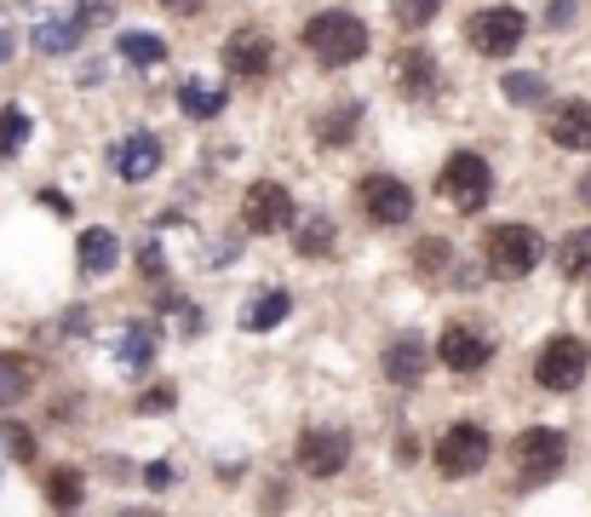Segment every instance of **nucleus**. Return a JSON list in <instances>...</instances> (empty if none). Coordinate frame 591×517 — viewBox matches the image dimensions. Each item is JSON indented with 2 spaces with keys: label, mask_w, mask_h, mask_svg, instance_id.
<instances>
[{
  "label": "nucleus",
  "mask_w": 591,
  "mask_h": 517,
  "mask_svg": "<svg viewBox=\"0 0 591 517\" xmlns=\"http://www.w3.org/2000/svg\"><path fill=\"white\" fill-rule=\"evenodd\" d=\"M575 17H580V0H552V7H545V29L563 35L568 24H575Z\"/></svg>",
  "instance_id": "72a5a7b5"
},
{
  "label": "nucleus",
  "mask_w": 591,
  "mask_h": 517,
  "mask_svg": "<svg viewBox=\"0 0 591 517\" xmlns=\"http://www.w3.org/2000/svg\"><path fill=\"white\" fill-rule=\"evenodd\" d=\"M437 12H442V0H391V17H397L407 35H419Z\"/></svg>",
  "instance_id": "7c9ffc66"
},
{
  "label": "nucleus",
  "mask_w": 591,
  "mask_h": 517,
  "mask_svg": "<svg viewBox=\"0 0 591 517\" xmlns=\"http://www.w3.org/2000/svg\"><path fill=\"white\" fill-rule=\"evenodd\" d=\"M138 270H144V282H161V276H167V258H161V242H144V248H138Z\"/></svg>",
  "instance_id": "f704fd0d"
},
{
  "label": "nucleus",
  "mask_w": 591,
  "mask_h": 517,
  "mask_svg": "<svg viewBox=\"0 0 591 517\" xmlns=\"http://www.w3.org/2000/svg\"><path fill=\"white\" fill-rule=\"evenodd\" d=\"M241 218H248L253 236H276L293 225V190L281 178H253L248 196H241Z\"/></svg>",
  "instance_id": "1a4fd4ad"
},
{
  "label": "nucleus",
  "mask_w": 591,
  "mask_h": 517,
  "mask_svg": "<svg viewBox=\"0 0 591 517\" xmlns=\"http://www.w3.org/2000/svg\"><path fill=\"white\" fill-rule=\"evenodd\" d=\"M362 213L374 218V225H407V218H414V190L402 185L397 173H374L368 185H362Z\"/></svg>",
  "instance_id": "f8f14e48"
},
{
  "label": "nucleus",
  "mask_w": 591,
  "mask_h": 517,
  "mask_svg": "<svg viewBox=\"0 0 591 517\" xmlns=\"http://www.w3.org/2000/svg\"><path fill=\"white\" fill-rule=\"evenodd\" d=\"M299 41L316 52V64H322V70H351V64H362V58H368L374 35H368V24H362L356 12L334 7V12H316L311 24H304Z\"/></svg>",
  "instance_id": "f257e3e1"
},
{
  "label": "nucleus",
  "mask_w": 591,
  "mask_h": 517,
  "mask_svg": "<svg viewBox=\"0 0 591 517\" xmlns=\"http://www.w3.org/2000/svg\"><path fill=\"white\" fill-rule=\"evenodd\" d=\"M144 489H173V466H167V461L144 466Z\"/></svg>",
  "instance_id": "4c0bfd02"
},
{
  "label": "nucleus",
  "mask_w": 591,
  "mask_h": 517,
  "mask_svg": "<svg viewBox=\"0 0 591 517\" xmlns=\"http://www.w3.org/2000/svg\"><path fill=\"white\" fill-rule=\"evenodd\" d=\"M488 454H494V437H488V426L454 420V426L437 437L431 461H437V471L448 477V483H460V477H477V471L488 466Z\"/></svg>",
  "instance_id": "20e7f679"
},
{
  "label": "nucleus",
  "mask_w": 591,
  "mask_h": 517,
  "mask_svg": "<svg viewBox=\"0 0 591 517\" xmlns=\"http://www.w3.org/2000/svg\"><path fill=\"white\" fill-rule=\"evenodd\" d=\"M40 207H47V213H58V218H70V213H75V202H70L64 190H40Z\"/></svg>",
  "instance_id": "e433bc0d"
},
{
  "label": "nucleus",
  "mask_w": 591,
  "mask_h": 517,
  "mask_svg": "<svg viewBox=\"0 0 591 517\" xmlns=\"http://www.w3.org/2000/svg\"><path fill=\"white\" fill-rule=\"evenodd\" d=\"M80 494H87V477H80L75 466L47 471V501H52L58 512H75V506H80Z\"/></svg>",
  "instance_id": "a878e982"
},
{
  "label": "nucleus",
  "mask_w": 591,
  "mask_h": 517,
  "mask_svg": "<svg viewBox=\"0 0 591 517\" xmlns=\"http://www.w3.org/2000/svg\"><path fill=\"white\" fill-rule=\"evenodd\" d=\"M110 167H115L121 185H150V178L161 173V138L155 133H127L110 150Z\"/></svg>",
  "instance_id": "ddd939ff"
},
{
  "label": "nucleus",
  "mask_w": 591,
  "mask_h": 517,
  "mask_svg": "<svg viewBox=\"0 0 591 517\" xmlns=\"http://www.w3.org/2000/svg\"><path fill=\"white\" fill-rule=\"evenodd\" d=\"M12 52H17V35L0 29V64H12Z\"/></svg>",
  "instance_id": "a19ab883"
},
{
  "label": "nucleus",
  "mask_w": 591,
  "mask_h": 517,
  "mask_svg": "<svg viewBox=\"0 0 591 517\" xmlns=\"http://www.w3.org/2000/svg\"><path fill=\"white\" fill-rule=\"evenodd\" d=\"M575 196H580V207H586V213H591V167H586V173H580V185H575Z\"/></svg>",
  "instance_id": "ea45409f"
},
{
  "label": "nucleus",
  "mask_w": 591,
  "mask_h": 517,
  "mask_svg": "<svg viewBox=\"0 0 591 517\" xmlns=\"http://www.w3.org/2000/svg\"><path fill=\"white\" fill-rule=\"evenodd\" d=\"M0 443H7V454H12L17 466L35 461V431H29L24 420H7V426H0Z\"/></svg>",
  "instance_id": "2f4dec72"
},
{
  "label": "nucleus",
  "mask_w": 591,
  "mask_h": 517,
  "mask_svg": "<svg viewBox=\"0 0 591 517\" xmlns=\"http://www.w3.org/2000/svg\"><path fill=\"white\" fill-rule=\"evenodd\" d=\"M29 110L24 104H7V110H0V155H7V162H12V155H24V144H29Z\"/></svg>",
  "instance_id": "bb28decb"
},
{
  "label": "nucleus",
  "mask_w": 591,
  "mask_h": 517,
  "mask_svg": "<svg viewBox=\"0 0 591 517\" xmlns=\"http://www.w3.org/2000/svg\"><path fill=\"white\" fill-rule=\"evenodd\" d=\"M339 248V225L328 213H311V218H293V253L299 258H328Z\"/></svg>",
  "instance_id": "f3484780"
},
{
  "label": "nucleus",
  "mask_w": 591,
  "mask_h": 517,
  "mask_svg": "<svg viewBox=\"0 0 591 517\" xmlns=\"http://www.w3.org/2000/svg\"><path fill=\"white\" fill-rule=\"evenodd\" d=\"M545 138H552L557 150H591V98H563V104H552V115H545Z\"/></svg>",
  "instance_id": "2eb2a0df"
},
{
  "label": "nucleus",
  "mask_w": 591,
  "mask_h": 517,
  "mask_svg": "<svg viewBox=\"0 0 591 517\" xmlns=\"http://www.w3.org/2000/svg\"><path fill=\"white\" fill-rule=\"evenodd\" d=\"M121 368H133V374H144L150 363H155V351H161V340H155V328L150 323H127L121 328Z\"/></svg>",
  "instance_id": "5701e85b"
},
{
  "label": "nucleus",
  "mask_w": 591,
  "mask_h": 517,
  "mask_svg": "<svg viewBox=\"0 0 591 517\" xmlns=\"http://www.w3.org/2000/svg\"><path fill=\"white\" fill-rule=\"evenodd\" d=\"M121 517H161V512H144V506H133V512H121Z\"/></svg>",
  "instance_id": "79ce46f5"
},
{
  "label": "nucleus",
  "mask_w": 591,
  "mask_h": 517,
  "mask_svg": "<svg viewBox=\"0 0 591 517\" xmlns=\"http://www.w3.org/2000/svg\"><path fill=\"white\" fill-rule=\"evenodd\" d=\"M271 70H276V41L264 29H236L230 41H224V75H236V81H264Z\"/></svg>",
  "instance_id": "9d476101"
},
{
  "label": "nucleus",
  "mask_w": 591,
  "mask_h": 517,
  "mask_svg": "<svg viewBox=\"0 0 591 517\" xmlns=\"http://www.w3.org/2000/svg\"><path fill=\"white\" fill-rule=\"evenodd\" d=\"M465 41H471V52H482V58H512L528 41V17L517 7H477L471 17H465Z\"/></svg>",
  "instance_id": "0eeeda50"
},
{
  "label": "nucleus",
  "mask_w": 591,
  "mask_h": 517,
  "mask_svg": "<svg viewBox=\"0 0 591 517\" xmlns=\"http://www.w3.org/2000/svg\"><path fill=\"white\" fill-rule=\"evenodd\" d=\"M155 7H167V12H178V17H190V12L208 7V0H155Z\"/></svg>",
  "instance_id": "58836bf2"
},
{
  "label": "nucleus",
  "mask_w": 591,
  "mask_h": 517,
  "mask_svg": "<svg viewBox=\"0 0 591 517\" xmlns=\"http://www.w3.org/2000/svg\"><path fill=\"white\" fill-rule=\"evenodd\" d=\"M591 374V345L580 340V333H552V340L540 345L535 356V386L540 391H575L580 380Z\"/></svg>",
  "instance_id": "423d86ee"
},
{
  "label": "nucleus",
  "mask_w": 591,
  "mask_h": 517,
  "mask_svg": "<svg viewBox=\"0 0 591 517\" xmlns=\"http://www.w3.org/2000/svg\"><path fill=\"white\" fill-rule=\"evenodd\" d=\"M488 356H494V340L482 328H465V323H448L437 333V363L454 368V374H482Z\"/></svg>",
  "instance_id": "9b49d317"
},
{
  "label": "nucleus",
  "mask_w": 591,
  "mask_h": 517,
  "mask_svg": "<svg viewBox=\"0 0 591 517\" xmlns=\"http://www.w3.org/2000/svg\"><path fill=\"white\" fill-rule=\"evenodd\" d=\"M35 386V374L17 363V356H0V408H12V403H24Z\"/></svg>",
  "instance_id": "c85d7f7f"
},
{
  "label": "nucleus",
  "mask_w": 591,
  "mask_h": 517,
  "mask_svg": "<svg viewBox=\"0 0 591 517\" xmlns=\"http://www.w3.org/2000/svg\"><path fill=\"white\" fill-rule=\"evenodd\" d=\"M356 122H362V104L351 98V104H339V110H328V115H322L316 138H322V144H351V138H356Z\"/></svg>",
  "instance_id": "cd10ccee"
},
{
  "label": "nucleus",
  "mask_w": 591,
  "mask_h": 517,
  "mask_svg": "<svg viewBox=\"0 0 591 517\" xmlns=\"http://www.w3.org/2000/svg\"><path fill=\"white\" fill-rule=\"evenodd\" d=\"M437 345H425V333H397L391 345H385V380L391 386H419L425 368H431Z\"/></svg>",
  "instance_id": "4468645a"
},
{
  "label": "nucleus",
  "mask_w": 591,
  "mask_h": 517,
  "mask_svg": "<svg viewBox=\"0 0 591 517\" xmlns=\"http://www.w3.org/2000/svg\"><path fill=\"white\" fill-rule=\"evenodd\" d=\"M173 403H178V391H173V386H150L133 408H138V414H173Z\"/></svg>",
  "instance_id": "473e14b6"
},
{
  "label": "nucleus",
  "mask_w": 591,
  "mask_h": 517,
  "mask_svg": "<svg viewBox=\"0 0 591 517\" xmlns=\"http://www.w3.org/2000/svg\"><path fill=\"white\" fill-rule=\"evenodd\" d=\"M545 258V242L535 225H494L488 230V248H482V265L500 276V282H523Z\"/></svg>",
  "instance_id": "f03ea898"
},
{
  "label": "nucleus",
  "mask_w": 591,
  "mask_h": 517,
  "mask_svg": "<svg viewBox=\"0 0 591 517\" xmlns=\"http://www.w3.org/2000/svg\"><path fill=\"white\" fill-rule=\"evenodd\" d=\"M299 471L316 477V483H328V477H339L344 466H351V431L344 426H311L299 437Z\"/></svg>",
  "instance_id": "6e6552de"
},
{
  "label": "nucleus",
  "mask_w": 591,
  "mask_h": 517,
  "mask_svg": "<svg viewBox=\"0 0 591 517\" xmlns=\"http://www.w3.org/2000/svg\"><path fill=\"white\" fill-rule=\"evenodd\" d=\"M512 454H517V483L512 489H540V483H552V477L563 471L568 437L557 426H528V431H517Z\"/></svg>",
  "instance_id": "39448f33"
},
{
  "label": "nucleus",
  "mask_w": 591,
  "mask_h": 517,
  "mask_svg": "<svg viewBox=\"0 0 591 517\" xmlns=\"http://www.w3.org/2000/svg\"><path fill=\"white\" fill-rule=\"evenodd\" d=\"M115 52L127 58L133 70H155V64H167V41H161L155 29H121V35H115Z\"/></svg>",
  "instance_id": "6ab92c4d"
},
{
  "label": "nucleus",
  "mask_w": 591,
  "mask_h": 517,
  "mask_svg": "<svg viewBox=\"0 0 591 517\" xmlns=\"http://www.w3.org/2000/svg\"><path fill=\"white\" fill-rule=\"evenodd\" d=\"M500 92H505V104L535 110V104H545V75L540 70H505L500 75Z\"/></svg>",
  "instance_id": "393cba45"
},
{
  "label": "nucleus",
  "mask_w": 591,
  "mask_h": 517,
  "mask_svg": "<svg viewBox=\"0 0 591 517\" xmlns=\"http://www.w3.org/2000/svg\"><path fill=\"white\" fill-rule=\"evenodd\" d=\"M437 185H442V196H448V202H454L465 218L494 202V167H488V155H477V150H454V155H448Z\"/></svg>",
  "instance_id": "7ed1b4c3"
},
{
  "label": "nucleus",
  "mask_w": 591,
  "mask_h": 517,
  "mask_svg": "<svg viewBox=\"0 0 591 517\" xmlns=\"http://www.w3.org/2000/svg\"><path fill=\"white\" fill-rule=\"evenodd\" d=\"M586 316H591V305H586Z\"/></svg>",
  "instance_id": "37998d69"
},
{
  "label": "nucleus",
  "mask_w": 591,
  "mask_h": 517,
  "mask_svg": "<svg viewBox=\"0 0 591 517\" xmlns=\"http://www.w3.org/2000/svg\"><path fill=\"white\" fill-rule=\"evenodd\" d=\"M397 81H402L407 98H425V92L437 87V58L425 52V47H407V52L397 58Z\"/></svg>",
  "instance_id": "412c9836"
},
{
  "label": "nucleus",
  "mask_w": 591,
  "mask_h": 517,
  "mask_svg": "<svg viewBox=\"0 0 591 517\" xmlns=\"http://www.w3.org/2000/svg\"><path fill=\"white\" fill-rule=\"evenodd\" d=\"M288 311H293V293L288 288H264L259 300L241 311V328H248V333H271V328L288 323Z\"/></svg>",
  "instance_id": "a211bd4d"
},
{
  "label": "nucleus",
  "mask_w": 591,
  "mask_h": 517,
  "mask_svg": "<svg viewBox=\"0 0 591 517\" xmlns=\"http://www.w3.org/2000/svg\"><path fill=\"white\" fill-rule=\"evenodd\" d=\"M448 258H454V242H448V236H425V242H414V270L419 276H442Z\"/></svg>",
  "instance_id": "c756f323"
},
{
  "label": "nucleus",
  "mask_w": 591,
  "mask_h": 517,
  "mask_svg": "<svg viewBox=\"0 0 591 517\" xmlns=\"http://www.w3.org/2000/svg\"><path fill=\"white\" fill-rule=\"evenodd\" d=\"M80 35H87V24L70 12V17H47V24L35 29V52H47V58H64L80 47Z\"/></svg>",
  "instance_id": "b1692460"
},
{
  "label": "nucleus",
  "mask_w": 591,
  "mask_h": 517,
  "mask_svg": "<svg viewBox=\"0 0 591 517\" xmlns=\"http://www.w3.org/2000/svg\"><path fill=\"white\" fill-rule=\"evenodd\" d=\"M75 17H80L87 29H98V24H110V17H115V0H80Z\"/></svg>",
  "instance_id": "c9c22d12"
},
{
  "label": "nucleus",
  "mask_w": 591,
  "mask_h": 517,
  "mask_svg": "<svg viewBox=\"0 0 591 517\" xmlns=\"http://www.w3.org/2000/svg\"><path fill=\"white\" fill-rule=\"evenodd\" d=\"M224 104H230V92L213 87V81H185L178 87V110H185L190 122H218Z\"/></svg>",
  "instance_id": "aec40b11"
},
{
  "label": "nucleus",
  "mask_w": 591,
  "mask_h": 517,
  "mask_svg": "<svg viewBox=\"0 0 591 517\" xmlns=\"http://www.w3.org/2000/svg\"><path fill=\"white\" fill-rule=\"evenodd\" d=\"M75 258H80V270H87V276H110V270L121 265V236H115V230H104V225L80 230Z\"/></svg>",
  "instance_id": "dca6fc26"
},
{
  "label": "nucleus",
  "mask_w": 591,
  "mask_h": 517,
  "mask_svg": "<svg viewBox=\"0 0 591 517\" xmlns=\"http://www.w3.org/2000/svg\"><path fill=\"white\" fill-rule=\"evenodd\" d=\"M557 270H563V282H591V225L568 230L557 242Z\"/></svg>",
  "instance_id": "4be33fe9"
}]
</instances>
